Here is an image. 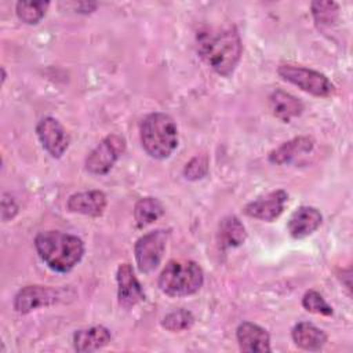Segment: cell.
<instances>
[{
    "instance_id": "5",
    "label": "cell",
    "mask_w": 353,
    "mask_h": 353,
    "mask_svg": "<svg viewBox=\"0 0 353 353\" xmlns=\"http://www.w3.org/2000/svg\"><path fill=\"white\" fill-rule=\"evenodd\" d=\"M277 73L283 80L296 85L310 95L325 98L334 95L335 92V85L324 73H320L319 70L299 65L284 63L279 66Z\"/></svg>"
},
{
    "instance_id": "21",
    "label": "cell",
    "mask_w": 353,
    "mask_h": 353,
    "mask_svg": "<svg viewBox=\"0 0 353 353\" xmlns=\"http://www.w3.org/2000/svg\"><path fill=\"white\" fill-rule=\"evenodd\" d=\"M48 6V1H18L15 12L23 23L36 25L44 18Z\"/></svg>"
},
{
    "instance_id": "23",
    "label": "cell",
    "mask_w": 353,
    "mask_h": 353,
    "mask_svg": "<svg viewBox=\"0 0 353 353\" xmlns=\"http://www.w3.org/2000/svg\"><path fill=\"white\" fill-rule=\"evenodd\" d=\"M194 323V316L186 309H176L165 314L161 320V327L171 332H179L189 330Z\"/></svg>"
},
{
    "instance_id": "16",
    "label": "cell",
    "mask_w": 353,
    "mask_h": 353,
    "mask_svg": "<svg viewBox=\"0 0 353 353\" xmlns=\"http://www.w3.org/2000/svg\"><path fill=\"white\" fill-rule=\"evenodd\" d=\"M112 342L110 331L103 325H92L77 330L73 334V347L79 353L103 349Z\"/></svg>"
},
{
    "instance_id": "17",
    "label": "cell",
    "mask_w": 353,
    "mask_h": 353,
    "mask_svg": "<svg viewBox=\"0 0 353 353\" xmlns=\"http://www.w3.org/2000/svg\"><path fill=\"white\" fill-rule=\"evenodd\" d=\"M269 108L274 117L283 123H290L294 117H298L303 112V103L292 94L284 90H274L269 95Z\"/></svg>"
},
{
    "instance_id": "15",
    "label": "cell",
    "mask_w": 353,
    "mask_h": 353,
    "mask_svg": "<svg viewBox=\"0 0 353 353\" xmlns=\"http://www.w3.org/2000/svg\"><path fill=\"white\" fill-rule=\"evenodd\" d=\"M314 148V139L312 137H295L284 143H281L279 148L273 149L268 159L272 164H288L296 160L298 157L307 154Z\"/></svg>"
},
{
    "instance_id": "18",
    "label": "cell",
    "mask_w": 353,
    "mask_h": 353,
    "mask_svg": "<svg viewBox=\"0 0 353 353\" xmlns=\"http://www.w3.org/2000/svg\"><path fill=\"white\" fill-rule=\"evenodd\" d=\"M291 336L294 343L309 352H317L327 343V334L309 321H299L292 327Z\"/></svg>"
},
{
    "instance_id": "14",
    "label": "cell",
    "mask_w": 353,
    "mask_h": 353,
    "mask_svg": "<svg viewBox=\"0 0 353 353\" xmlns=\"http://www.w3.org/2000/svg\"><path fill=\"white\" fill-rule=\"evenodd\" d=\"M108 199L101 190H87L79 192L69 196L66 201V208L70 212L81 214L87 216H101L106 208Z\"/></svg>"
},
{
    "instance_id": "12",
    "label": "cell",
    "mask_w": 353,
    "mask_h": 353,
    "mask_svg": "<svg viewBox=\"0 0 353 353\" xmlns=\"http://www.w3.org/2000/svg\"><path fill=\"white\" fill-rule=\"evenodd\" d=\"M236 339L241 352L248 353H269L270 347V335L261 325L243 321L236 330Z\"/></svg>"
},
{
    "instance_id": "11",
    "label": "cell",
    "mask_w": 353,
    "mask_h": 353,
    "mask_svg": "<svg viewBox=\"0 0 353 353\" xmlns=\"http://www.w3.org/2000/svg\"><path fill=\"white\" fill-rule=\"evenodd\" d=\"M117 280V298L119 303L124 307H132L145 301L143 288L137 279L134 269L130 263H121L116 273Z\"/></svg>"
},
{
    "instance_id": "22",
    "label": "cell",
    "mask_w": 353,
    "mask_h": 353,
    "mask_svg": "<svg viewBox=\"0 0 353 353\" xmlns=\"http://www.w3.org/2000/svg\"><path fill=\"white\" fill-rule=\"evenodd\" d=\"M310 8L313 19L320 28L334 25L339 15V7L335 1H313Z\"/></svg>"
},
{
    "instance_id": "4",
    "label": "cell",
    "mask_w": 353,
    "mask_h": 353,
    "mask_svg": "<svg viewBox=\"0 0 353 353\" xmlns=\"http://www.w3.org/2000/svg\"><path fill=\"white\" fill-rule=\"evenodd\" d=\"M204 283L201 266L194 261L172 259L159 276V288L168 296L179 298L196 294Z\"/></svg>"
},
{
    "instance_id": "20",
    "label": "cell",
    "mask_w": 353,
    "mask_h": 353,
    "mask_svg": "<svg viewBox=\"0 0 353 353\" xmlns=\"http://www.w3.org/2000/svg\"><path fill=\"white\" fill-rule=\"evenodd\" d=\"M164 214V207L157 197H142L135 203L134 218L138 228H146Z\"/></svg>"
},
{
    "instance_id": "8",
    "label": "cell",
    "mask_w": 353,
    "mask_h": 353,
    "mask_svg": "<svg viewBox=\"0 0 353 353\" xmlns=\"http://www.w3.org/2000/svg\"><path fill=\"white\" fill-rule=\"evenodd\" d=\"M62 301V291L48 285H26L22 287L14 296V310L21 314H28L34 309L52 306Z\"/></svg>"
},
{
    "instance_id": "27",
    "label": "cell",
    "mask_w": 353,
    "mask_h": 353,
    "mask_svg": "<svg viewBox=\"0 0 353 353\" xmlns=\"http://www.w3.org/2000/svg\"><path fill=\"white\" fill-rule=\"evenodd\" d=\"M6 70H4V68H1V83H4L6 81Z\"/></svg>"
},
{
    "instance_id": "2",
    "label": "cell",
    "mask_w": 353,
    "mask_h": 353,
    "mask_svg": "<svg viewBox=\"0 0 353 353\" xmlns=\"http://www.w3.org/2000/svg\"><path fill=\"white\" fill-rule=\"evenodd\" d=\"M34 248L40 259L54 272H70L84 255L80 237L59 230L40 232L34 237Z\"/></svg>"
},
{
    "instance_id": "13",
    "label": "cell",
    "mask_w": 353,
    "mask_h": 353,
    "mask_svg": "<svg viewBox=\"0 0 353 353\" xmlns=\"http://www.w3.org/2000/svg\"><path fill=\"white\" fill-rule=\"evenodd\" d=\"M323 222L321 212L312 205L298 207L288 218L287 230L292 239H305L314 233Z\"/></svg>"
},
{
    "instance_id": "1",
    "label": "cell",
    "mask_w": 353,
    "mask_h": 353,
    "mask_svg": "<svg viewBox=\"0 0 353 353\" xmlns=\"http://www.w3.org/2000/svg\"><path fill=\"white\" fill-rule=\"evenodd\" d=\"M197 51L214 72L229 77L241 58L243 44L233 25L210 28L197 34Z\"/></svg>"
},
{
    "instance_id": "19",
    "label": "cell",
    "mask_w": 353,
    "mask_h": 353,
    "mask_svg": "<svg viewBox=\"0 0 353 353\" xmlns=\"http://www.w3.org/2000/svg\"><path fill=\"white\" fill-rule=\"evenodd\" d=\"M245 239H247L245 228L237 216L228 215L221 219V222L218 225L216 240L222 250L239 247V245L244 244Z\"/></svg>"
},
{
    "instance_id": "9",
    "label": "cell",
    "mask_w": 353,
    "mask_h": 353,
    "mask_svg": "<svg viewBox=\"0 0 353 353\" xmlns=\"http://www.w3.org/2000/svg\"><path fill=\"white\" fill-rule=\"evenodd\" d=\"M37 138L43 149L54 159H59L68 150L70 137L65 127L54 117H44L36 125Z\"/></svg>"
},
{
    "instance_id": "24",
    "label": "cell",
    "mask_w": 353,
    "mask_h": 353,
    "mask_svg": "<svg viewBox=\"0 0 353 353\" xmlns=\"http://www.w3.org/2000/svg\"><path fill=\"white\" fill-rule=\"evenodd\" d=\"M302 306L305 310L320 314V316H332V306L324 299V296L316 290H309L302 296Z\"/></svg>"
},
{
    "instance_id": "7",
    "label": "cell",
    "mask_w": 353,
    "mask_h": 353,
    "mask_svg": "<svg viewBox=\"0 0 353 353\" xmlns=\"http://www.w3.org/2000/svg\"><path fill=\"white\" fill-rule=\"evenodd\" d=\"M170 232L164 229H156L141 236L134 247L135 262L141 273L153 272L161 262Z\"/></svg>"
},
{
    "instance_id": "10",
    "label": "cell",
    "mask_w": 353,
    "mask_h": 353,
    "mask_svg": "<svg viewBox=\"0 0 353 353\" xmlns=\"http://www.w3.org/2000/svg\"><path fill=\"white\" fill-rule=\"evenodd\" d=\"M287 201L288 193L283 189H277L245 204L243 212L250 218H255L263 222H273L284 212Z\"/></svg>"
},
{
    "instance_id": "3",
    "label": "cell",
    "mask_w": 353,
    "mask_h": 353,
    "mask_svg": "<svg viewBox=\"0 0 353 353\" xmlns=\"http://www.w3.org/2000/svg\"><path fill=\"white\" fill-rule=\"evenodd\" d=\"M143 150L153 159H168L178 146V127L174 119L161 112L148 114L139 125Z\"/></svg>"
},
{
    "instance_id": "6",
    "label": "cell",
    "mask_w": 353,
    "mask_h": 353,
    "mask_svg": "<svg viewBox=\"0 0 353 353\" xmlns=\"http://www.w3.org/2000/svg\"><path fill=\"white\" fill-rule=\"evenodd\" d=\"M125 152V139L121 135L110 134L105 137L85 157V170L92 175L108 174L116 161Z\"/></svg>"
},
{
    "instance_id": "25",
    "label": "cell",
    "mask_w": 353,
    "mask_h": 353,
    "mask_svg": "<svg viewBox=\"0 0 353 353\" xmlns=\"http://www.w3.org/2000/svg\"><path fill=\"white\" fill-rule=\"evenodd\" d=\"M208 174V160L205 156H196L183 168V175L189 181H199Z\"/></svg>"
},
{
    "instance_id": "26",
    "label": "cell",
    "mask_w": 353,
    "mask_h": 353,
    "mask_svg": "<svg viewBox=\"0 0 353 353\" xmlns=\"http://www.w3.org/2000/svg\"><path fill=\"white\" fill-rule=\"evenodd\" d=\"M18 211H19V207L14 200V197L8 193H3L1 194V221L8 222L14 219Z\"/></svg>"
}]
</instances>
